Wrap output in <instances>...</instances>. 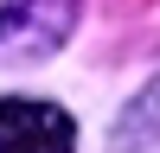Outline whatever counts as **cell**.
Instances as JSON below:
<instances>
[{
    "label": "cell",
    "mask_w": 160,
    "mask_h": 153,
    "mask_svg": "<svg viewBox=\"0 0 160 153\" xmlns=\"http://www.w3.org/2000/svg\"><path fill=\"white\" fill-rule=\"evenodd\" d=\"M0 153H77V121L58 102L0 96Z\"/></svg>",
    "instance_id": "2"
},
{
    "label": "cell",
    "mask_w": 160,
    "mask_h": 153,
    "mask_svg": "<svg viewBox=\"0 0 160 153\" xmlns=\"http://www.w3.org/2000/svg\"><path fill=\"white\" fill-rule=\"evenodd\" d=\"M77 7L83 0H0V58L26 64L58 51L77 32Z\"/></svg>",
    "instance_id": "1"
}]
</instances>
